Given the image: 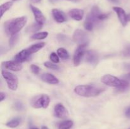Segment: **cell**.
Masks as SVG:
<instances>
[{
	"label": "cell",
	"instance_id": "obj_1",
	"mask_svg": "<svg viewBox=\"0 0 130 129\" xmlns=\"http://www.w3.org/2000/svg\"><path fill=\"white\" fill-rule=\"evenodd\" d=\"M26 23V16H21L8 20L5 24V32L8 35H15L22 29Z\"/></svg>",
	"mask_w": 130,
	"mask_h": 129
},
{
	"label": "cell",
	"instance_id": "obj_2",
	"mask_svg": "<svg viewBox=\"0 0 130 129\" xmlns=\"http://www.w3.org/2000/svg\"><path fill=\"white\" fill-rule=\"evenodd\" d=\"M102 82L108 86L117 87V92H124L129 86V82L126 80H121L111 75H105L101 79Z\"/></svg>",
	"mask_w": 130,
	"mask_h": 129
},
{
	"label": "cell",
	"instance_id": "obj_3",
	"mask_svg": "<svg viewBox=\"0 0 130 129\" xmlns=\"http://www.w3.org/2000/svg\"><path fill=\"white\" fill-rule=\"evenodd\" d=\"M103 91H104L103 89L95 87L94 85H78L74 89L75 93L80 96L86 97H95L99 96Z\"/></svg>",
	"mask_w": 130,
	"mask_h": 129
},
{
	"label": "cell",
	"instance_id": "obj_4",
	"mask_svg": "<svg viewBox=\"0 0 130 129\" xmlns=\"http://www.w3.org/2000/svg\"><path fill=\"white\" fill-rule=\"evenodd\" d=\"M1 74L3 78L6 80L8 88L12 91H16L18 88V85H19L18 77L13 73L6 72L5 70H2Z\"/></svg>",
	"mask_w": 130,
	"mask_h": 129
},
{
	"label": "cell",
	"instance_id": "obj_5",
	"mask_svg": "<svg viewBox=\"0 0 130 129\" xmlns=\"http://www.w3.org/2000/svg\"><path fill=\"white\" fill-rule=\"evenodd\" d=\"M50 97L47 95H41L34 97L31 100L32 106L34 108H46L50 104Z\"/></svg>",
	"mask_w": 130,
	"mask_h": 129
},
{
	"label": "cell",
	"instance_id": "obj_6",
	"mask_svg": "<svg viewBox=\"0 0 130 129\" xmlns=\"http://www.w3.org/2000/svg\"><path fill=\"white\" fill-rule=\"evenodd\" d=\"M73 40L75 42L79 45H88L89 37L88 34L84 30L77 29L74 32Z\"/></svg>",
	"mask_w": 130,
	"mask_h": 129
},
{
	"label": "cell",
	"instance_id": "obj_7",
	"mask_svg": "<svg viewBox=\"0 0 130 129\" xmlns=\"http://www.w3.org/2000/svg\"><path fill=\"white\" fill-rule=\"evenodd\" d=\"M100 13L101 12H100L99 8L96 6H93L91 9V11L87 15V17H86L85 21L88 22L95 25V24H98L99 22H100L99 20V16Z\"/></svg>",
	"mask_w": 130,
	"mask_h": 129
},
{
	"label": "cell",
	"instance_id": "obj_8",
	"mask_svg": "<svg viewBox=\"0 0 130 129\" xmlns=\"http://www.w3.org/2000/svg\"><path fill=\"white\" fill-rule=\"evenodd\" d=\"M2 67L5 69L10 70L14 71V72H18L22 69V65L21 64V63L15 60L3 62Z\"/></svg>",
	"mask_w": 130,
	"mask_h": 129
},
{
	"label": "cell",
	"instance_id": "obj_9",
	"mask_svg": "<svg viewBox=\"0 0 130 129\" xmlns=\"http://www.w3.org/2000/svg\"><path fill=\"white\" fill-rule=\"evenodd\" d=\"M54 115L58 118H65L68 116L69 113L62 104L58 103L54 108Z\"/></svg>",
	"mask_w": 130,
	"mask_h": 129
},
{
	"label": "cell",
	"instance_id": "obj_10",
	"mask_svg": "<svg viewBox=\"0 0 130 129\" xmlns=\"http://www.w3.org/2000/svg\"><path fill=\"white\" fill-rule=\"evenodd\" d=\"M87 45H79L74 55V63L76 66L79 64L81 59L85 53V49Z\"/></svg>",
	"mask_w": 130,
	"mask_h": 129
},
{
	"label": "cell",
	"instance_id": "obj_11",
	"mask_svg": "<svg viewBox=\"0 0 130 129\" xmlns=\"http://www.w3.org/2000/svg\"><path fill=\"white\" fill-rule=\"evenodd\" d=\"M30 9H31L32 11L33 14H34V18L36 21V23L40 24V25H43L46 22V18L44 17V15L43 13L41 12L40 10L38 8L35 7L33 5H30Z\"/></svg>",
	"mask_w": 130,
	"mask_h": 129
},
{
	"label": "cell",
	"instance_id": "obj_12",
	"mask_svg": "<svg viewBox=\"0 0 130 129\" xmlns=\"http://www.w3.org/2000/svg\"><path fill=\"white\" fill-rule=\"evenodd\" d=\"M113 10L117 13L118 16L119 21L121 23L123 26H126L128 23V19H127V15L126 14L125 11L123 8L118 6H115L113 7Z\"/></svg>",
	"mask_w": 130,
	"mask_h": 129
},
{
	"label": "cell",
	"instance_id": "obj_13",
	"mask_svg": "<svg viewBox=\"0 0 130 129\" xmlns=\"http://www.w3.org/2000/svg\"><path fill=\"white\" fill-rule=\"evenodd\" d=\"M86 61L91 64H96L99 61V56L95 51H88L86 53Z\"/></svg>",
	"mask_w": 130,
	"mask_h": 129
},
{
	"label": "cell",
	"instance_id": "obj_14",
	"mask_svg": "<svg viewBox=\"0 0 130 129\" xmlns=\"http://www.w3.org/2000/svg\"><path fill=\"white\" fill-rule=\"evenodd\" d=\"M30 55L31 54H30V53H29L27 49H24V50L21 51L19 52L18 54H17L15 55L14 59L16 61L21 63L22 62H24L26 60H27Z\"/></svg>",
	"mask_w": 130,
	"mask_h": 129
},
{
	"label": "cell",
	"instance_id": "obj_15",
	"mask_svg": "<svg viewBox=\"0 0 130 129\" xmlns=\"http://www.w3.org/2000/svg\"><path fill=\"white\" fill-rule=\"evenodd\" d=\"M52 14L55 20L58 23H62L66 21V16L64 13L58 9H53Z\"/></svg>",
	"mask_w": 130,
	"mask_h": 129
},
{
	"label": "cell",
	"instance_id": "obj_16",
	"mask_svg": "<svg viewBox=\"0 0 130 129\" xmlns=\"http://www.w3.org/2000/svg\"><path fill=\"white\" fill-rule=\"evenodd\" d=\"M69 15L72 19L77 21H80L83 19L84 16V11L81 9H72L70 10L69 12Z\"/></svg>",
	"mask_w": 130,
	"mask_h": 129
},
{
	"label": "cell",
	"instance_id": "obj_17",
	"mask_svg": "<svg viewBox=\"0 0 130 129\" xmlns=\"http://www.w3.org/2000/svg\"><path fill=\"white\" fill-rule=\"evenodd\" d=\"M42 80L50 84H57L59 83V80L56 77L51 73H44L41 76Z\"/></svg>",
	"mask_w": 130,
	"mask_h": 129
},
{
	"label": "cell",
	"instance_id": "obj_18",
	"mask_svg": "<svg viewBox=\"0 0 130 129\" xmlns=\"http://www.w3.org/2000/svg\"><path fill=\"white\" fill-rule=\"evenodd\" d=\"M45 43L44 42H40V43H38V44H34V45L31 46L30 47H29L28 48V51L30 53V54H33V53H35L36 52H38V51L40 50L41 49L43 48V47L45 46Z\"/></svg>",
	"mask_w": 130,
	"mask_h": 129
},
{
	"label": "cell",
	"instance_id": "obj_19",
	"mask_svg": "<svg viewBox=\"0 0 130 129\" xmlns=\"http://www.w3.org/2000/svg\"><path fill=\"white\" fill-rule=\"evenodd\" d=\"M73 121L72 120H65L60 123L58 129H71L73 126Z\"/></svg>",
	"mask_w": 130,
	"mask_h": 129
},
{
	"label": "cell",
	"instance_id": "obj_20",
	"mask_svg": "<svg viewBox=\"0 0 130 129\" xmlns=\"http://www.w3.org/2000/svg\"><path fill=\"white\" fill-rule=\"evenodd\" d=\"M13 2L12 1H8V2L2 4L0 6V10H1V18H2L3 15H4L5 12L8 11L9 9L11 8L13 6Z\"/></svg>",
	"mask_w": 130,
	"mask_h": 129
},
{
	"label": "cell",
	"instance_id": "obj_21",
	"mask_svg": "<svg viewBox=\"0 0 130 129\" xmlns=\"http://www.w3.org/2000/svg\"><path fill=\"white\" fill-rule=\"evenodd\" d=\"M57 54L62 59H67L69 58V54L67 51L63 48H60L57 49Z\"/></svg>",
	"mask_w": 130,
	"mask_h": 129
},
{
	"label": "cell",
	"instance_id": "obj_22",
	"mask_svg": "<svg viewBox=\"0 0 130 129\" xmlns=\"http://www.w3.org/2000/svg\"><path fill=\"white\" fill-rule=\"evenodd\" d=\"M20 124V119L19 118H14L11 120L10 121H8L6 123V126H7L8 127L10 128H16Z\"/></svg>",
	"mask_w": 130,
	"mask_h": 129
},
{
	"label": "cell",
	"instance_id": "obj_23",
	"mask_svg": "<svg viewBox=\"0 0 130 129\" xmlns=\"http://www.w3.org/2000/svg\"><path fill=\"white\" fill-rule=\"evenodd\" d=\"M48 35V33L47 32H41L36 33V34H33L32 35L31 38L33 39H37V40H39V39H45Z\"/></svg>",
	"mask_w": 130,
	"mask_h": 129
},
{
	"label": "cell",
	"instance_id": "obj_24",
	"mask_svg": "<svg viewBox=\"0 0 130 129\" xmlns=\"http://www.w3.org/2000/svg\"><path fill=\"white\" fill-rule=\"evenodd\" d=\"M19 35L18 34L11 35L10 40H9V44H10V47L14 46L16 44V43L17 42L18 40H19Z\"/></svg>",
	"mask_w": 130,
	"mask_h": 129
},
{
	"label": "cell",
	"instance_id": "obj_25",
	"mask_svg": "<svg viewBox=\"0 0 130 129\" xmlns=\"http://www.w3.org/2000/svg\"><path fill=\"white\" fill-rule=\"evenodd\" d=\"M41 25L37 23V24H34L32 25L31 26L29 27L27 29V30L29 32H37L39 30H40L41 29Z\"/></svg>",
	"mask_w": 130,
	"mask_h": 129
},
{
	"label": "cell",
	"instance_id": "obj_26",
	"mask_svg": "<svg viewBox=\"0 0 130 129\" xmlns=\"http://www.w3.org/2000/svg\"><path fill=\"white\" fill-rule=\"evenodd\" d=\"M44 65L45 66L46 68H50L52 70H58L59 69V67L57 64H55V63H51L50 61H46L44 63Z\"/></svg>",
	"mask_w": 130,
	"mask_h": 129
},
{
	"label": "cell",
	"instance_id": "obj_27",
	"mask_svg": "<svg viewBox=\"0 0 130 129\" xmlns=\"http://www.w3.org/2000/svg\"><path fill=\"white\" fill-rule=\"evenodd\" d=\"M50 59L54 63H58L59 62V58H58V55L55 53H52L50 54Z\"/></svg>",
	"mask_w": 130,
	"mask_h": 129
},
{
	"label": "cell",
	"instance_id": "obj_28",
	"mask_svg": "<svg viewBox=\"0 0 130 129\" xmlns=\"http://www.w3.org/2000/svg\"><path fill=\"white\" fill-rule=\"evenodd\" d=\"M30 69H31V71L36 75L39 74V72H40V68H39V67H38L37 65H35V64H32L30 66Z\"/></svg>",
	"mask_w": 130,
	"mask_h": 129
},
{
	"label": "cell",
	"instance_id": "obj_29",
	"mask_svg": "<svg viewBox=\"0 0 130 129\" xmlns=\"http://www.w3.org/2000/svg\"><path fill=\"white\" fill-rule=\"evenodd\" d=\"M123 55L126 57H130V46H128L123 51Z\"/></svg>",
	"mask_w": 130,
	"mask_h": 129
},
{
	"label": "cell",
	"instance_id": "obj_30",
	"mask_svg": "<svg viewBox=\"0 0 130 129\" xmlns=\"http://www.w3.org/2000/svg\"><path fill=\"white\" fill-rule=\"evenodd\" d=\"M108 16H109V14L102 13H101L99 16V20H100V21H102V20L107 18Z\"/></svg>",
	"mask_w": 130,
	"mask_h": 129
},
{
	"label": "cell",
	"instance_id": "obj_31",
	"mask_svg": "<svg viewBox=\"0 0 130 129\" xmlns=\"http://www.w3.org/2000/svg\"><path fill=\"white\" fill-rule=\"evenodd\" d=\"M15 108L17 110H22L23 109V105L20 102H17L15 104Z\"/></svg>",
	"mask_w": 130,
	"mask_h": 129
},
{
	"label": "cell",
	"instance_id": "obj_32",
	"mask_svg": "<svg viewBox=\"0 0 130 129\" xmlns=\"http://www.w3.org/2000/svg\"><path fill=\"white\" fill-rule=\"evenodd\" d=\"M125 115H126V116L127 118H130V106L129 107H128V108H127V110H126Z\"/></svg>",
	"mask_w": 130,
	"mask_h": 129
},
{
	"label": "cell",
	"instance_id": "obj_33",
	"mask_svg": "<svg viewBox=\"0 0 130 129\" xmlns=\"http://www.w3.org/2000/svg\"><path fill=\"white\" fill-rule=\"evenodd\" d=\"M123 78H124V80H126L130 81V72L129 73H128V74L125 75L123 77Z\"/></svg>",
	"mask_w": 130,
	"mask_h": 129
},
{
	"label": "cell",
	"instance_id": "obj_34",
	"mask_svg": "<svg viewBox=\"0 0 130 129\" xmlns=\"http://www.w3.org/2000/svg\"><path fill=\"white\" fill-rule=\"evenodd\" d=\"M0 96H1V99H0V101H3L5 99V93H3V92H1V94H0Z\"/></svg>",
	"mask_w": 130,
	"mask_h": 129
},
{
	"label": "cell",
	"instance_id": "obj_35",
	"mask_svg": "<svg viewBox=\"0 0 130 129\" xmlns=\"http://www.w3.org/2000/svg\"><path fill=\"white\" fill-rule=\"evenodd\" d=\"M41 0H30V1H31L32 3H39L41 2Z\"/></svg>",
	"mask_w": 130,
	"mask_h": 129
},
{
	"label": "cell",
	"instance_id": "obj_36",
	"mask_svg": "<svg viewBox=\"0 0 130 129\" xmlns=\"http://www.w3.org/2000/svg\"><path fill=\"white\" fill-rule=\"evenodd\" d=\"M108 1L112 3H119V0H108Z\"/></svg>",
	"mask_w": 130,
	"mask_h": 129
},
{
	"label": "cell",
	"instance_id": "obj_37",
	"mask_svg": "<svg viewBox=\"0 0 130 129\" xmlns=\"http://www.w3.org/2000/svg\"><path fill=\"white\" fill-rule=\"evenodd\" d=\"M127 19H128V22L130 21V13L129 14H128V15H127Z\"/></svg>",
	"mask_w": 130,
	"mask_h": 129
},
{
	"label": "cell",
	"instance_id": "obj_38",
	"mask_svg": "<svg viewBox=\"0 0 130 129\" xmlns=\"http://www.w3.org/2000/svg\"><path fill=\"white\" fill-rule=\"evenodd\" d=\"M126 68L128 70H130V64H128L126 65Z\"/></svg>",
	"mask_w": 130,
	"mask_h": 129
},
{
	"label": "cell",
	"instance_id": "obj_39",
	"mask_svg": "<svg viewBox=\"0 0 130 129\" xmlns=\"http://www.w3.org/2000/svg\"><path fill=\"white\" fill-rule=\"evenodd\" d=\"M41 129H49L48 128V127H47V126H43L41 127Z\"/></svg>",
	"mask_w": 130,
	"mask_h": 129
},
{
	"label": "cell",
	"instance_id": "obj_40",
	"mask_svg": "<svg viewBox=\"0 0 130 129\" xmlns=\"http://www.w3.org/2000/svg\"><path fill=\"white\" fill-rule=\"evenodd\" d=\"M30 129H38V128L36 127H31Z\"/></svg>",
	"mask_w": 130,
	"mask_h": 129
},
{
	"label": "cell",
	"instance_id": "obj_41",
	"mask_svg": "<svg viewBox=\"0 0 130 129\" xmlns=\"http://www.w3.org/2000/svg\"><path fill=\"white\" fill-rule=\"evenodd\" d=\"M69 1H79L80 0H69Z\"/></svg>",
	"mask_w": 130,
	"mask_h": 129
},
{
	"label": "cell",
	"instance_id": "obj_42",
	"mask_svg": "<svg viewBox=\"0 0 130 129\" xmlns=\"http://www.w3.org/2000/svg\"><path fill=\"white\" fill-rule=\"evenodd\" d=\"M13 1H19V0H13Z\"/></svg>",
	"mask_w": 130,
	"mask_h": 129
},
{
	"label": "cell",
	"instance_id": "obj_43",
	"mask_svg": "<svg viewBox=\"0 0 130 129\" xmlns=\"http://www.w3.org/2000/svg\"><path fill=\"white\" fill-rule=\"evenodd\" d=\"M128 129H130V128H128Z\"/></svg>",
	"mask_w": 130,
	"mask_h": 129
}]
</instances>
